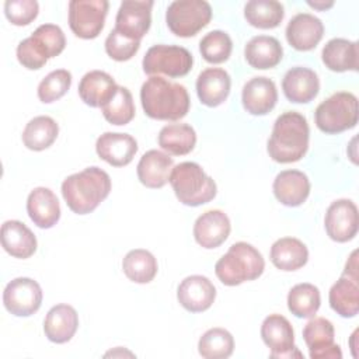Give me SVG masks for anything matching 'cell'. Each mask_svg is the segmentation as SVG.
Segmentation results:
<instances>
[{
	"label": "cell",
	"mask_w": 359,
	"mask_h": 359,
	"mask_svg": "<svg viewBox=\"0 0 359 359\" xmlns=\"http://www.w3.org/2000/svg\"><path fill=\"white\" fill-rule=\"evenodd\" d=\"M140 101L144 114L157 121H178L188 114L191 104L182 84L161 76H150L142 84Z\"/></svg>",
	"instance_id": "obj_1"
},
{
	"label": "cell",
	"mask_w": 359,
	"mask_h": 359,
	"mask_svg": "<svg viewBox=\"0 0 359 359\" xmlns=\"http://www.w3.org/2000/svg\"><path fill=\"white\" fill-rule=\"evenodd\" d=\"M310 129L307 119L296 112L287 111L279 115L268 139V154L276 163H294L304 157L309 149Z\"/></svg>",
	"instance_id": "obj_2"
},
{
	"label": "cell",
	"mask_w": 359,
	"mask_h": 359,
	"mask_svg": "<svg viewBox=\"0 0 359 359\" xmlns=\"http://www.w3.org/2000/svg\"><path fill=\"white\" fill-rule=\"evenodd\" d=\"M111 192V178L100 167H87L80 172L72 174L62 182V195L72 212L87 215Z\"/></svg>",
	"instance_id": "obj_3"
},
{
	"label": "cell",
	"mask_w": 359,
	"mask_h": 359,
	"mask_svg": "<svg viewBox=\"0 0 359 359\" xmlns=\"http://www.w3.org/2000/svg\"><path fill=\"white\" fill-rule=\"evenodd\" d=\"M265 261L261 252L251 244L238 241L216 262L215 273L226 286H237L254 280L262 275Z\"/></svg>",
	"instance_id": "obj_4"
},
{
	"label": "cell",
	"mask_w": 359,
	"mask_h": 359,
	"mask_svg": "<svg viewBox=\"0 0 359 359\" xmlns=\"http://www.w3.org/2000/svg\"><path fill=\"white\" fill-rule=\"evenodd\" d=\"M168 182L177 199L187 206H199L210 202L217 192L216 182L194 161H184L172 167Z\"/></svg>",
	"instance_id": "obj_5"
},
{
	"label": "cell",
	"mask_w": 359,
	"mask_h": 359,
	"mask_svg": "<svg viewBox=\"0 0 359 359\" xmlns=\"http://www.w3.org/2000/svg\"><path fill=\"white\" fill-rule=\"evenodd\" d=\"M65 46L66 38L62 28L55 24H42L18 43L17 59L24 67L38 70L46 65L48 59L60 55Z\"/></svg>",
	"instance_id": "obj_6"
},
{
	"label": "cell",
	"mask_w": 359,
	"mask_h": 359,
	"mask_svg": "<svg viewBox=\"0 0 359 359\" xmlns=\"http://www.w3.org/2000/svg\"><path fill=\"white\" fill-rule=\"evenodd\" d=\"M358 98L352 93L339 91L324 100L314 112L317 128L328 135L352 129L358 123Z\"/></svg>",
	"instance_id": "obj_7"
},
{
	"label": "cell",
	"mask_w": 359,
	"mask_h": 359,
	"mask_svg": "<svg viewBox=\"0 0 359 359\" xmlns=\"http://www.w3.org/2000/svg\"><path fill=\"white\" fill-rule=\"evenodd\" d=\"M212 18V7L205 0H175L165 11L170 31L181 38L196 35Z\"/></svg>",
	"instance_id": "obj_8"
},
{
	"label": "cell",
	"mask_w": 359,
	"mask_h": 359,
	"mask_svg": "<svg viewBox=\"0 0 359 359\" xmlns=\"http://www.w3.org/2000/svg\"><path fill=\"white\" fill-rule=\"evenodd\" d=\"M194 65L191 52L178 45H154L142 62L143 72L149 76L165 74L168 77L187 76Z\"/></svg>",
	"instance_id": "obj_9"
},
{
	"label": "cell",
	"mask_w": 359,
	"mask_h": 359,
	"mask_svg": "<svg viewBox=\"0 0 359 359\" xmlns=\"http://www.w3.org/2000/svg\"><path fill=\"white\" fill-rule=\"evenodd\" d=\"M109 3L107 0H72L69 3V27L81 39L97 38L105 24Z\"/></svg>",
	"instance_id": "obj_10"
},
{
	"label": "cell",
	"mask_w": 359,
	"mask_h": 359,
	"mask_svg": "<svg viewBox=\"0 0 359 359\" xmlns=\"http://www.w3.org/2000/svg\"><path fill=\"white\" fill-rule=\"evenodd\" d=\"M3 303L6 310L13 316H32L42 304V289L31 278H15L4 287Z\"/></svg>",
	"instance_id": "obj_11"
},
{
	"label": "cell",
	"mask_w": 359,
	"mask_h": 359,
	"mask_svg": "<svg viewBox=\"0 0 359 359\" xmlns=\"http://www.w3.org/2000/svg\"><path fill=\"white\" fill-rule=\"evenodd\" d=\"M261 338L271 349V358H303L294 346V332L289 320L280 314H269L261 325Z\"/></svg>",
	"instance_id": "obj_12"
},
{
	"label": "cell",
	"mask_w": 359,
	"mask_h": 359,
	"mask_svg": "<svg viewBox=\"0 0 359 359\" xmlns=\"http://www.w3.org/2000/svg\"><path fill=\"white\" fill-rule=\"evenodd\" d=\"M151 0H125L115 18V29L135 41H140L151 24Z\"/></svg>",
	"instance_id": "obj_13"
},
{
	"label": "cell",
	"mask_w": 359,
	"mask_h": 359,
	"mask_svg": "<svg viewBox=\"0 0 359 359\" xmlns=\"http://www.w3.org/2000/svg\"><path fill=\"white\" fill-rule=\"evenodd\" d=\"M334 325L324 317H313L303 328V339L311 359H341V348L334 344Z\"/></svg>",
	"instance_id": "obj_14"
},
{
	"label": "cell",
	"mask_w": 359,
	"mask_h": 359,
	"mask_svg": "<svg viewBox=\"0 0 359 359\" xmlns=\"http://www.w3.org/2000/svg\"><path fill=\"white\" fill-rule=\"evenodd\" d=\"M328 237L337 243L351 241L358 233V208L351 199L334 201L325 213Z\"/></svg>",
	"instance_id": "obj_15"
},
{
	"label": "cell",
	"mask_w": 359,
	"mask_h": 359,
	"mask_svg": "<svg viewBox=\"0 0 359 359\" xmlns=\"http://www.w3.org/2000/svg\"><path fill=\"white\" fill-rule=\"evenodd\" d=\"M177 299L185 310L191 313H202L213 304L216 299V287L206 276L191 275L180 283Z\"/></svg>",
	"instance_id": "obj_16"
},
{
	"label": "cell",
	"mask_w": 359,
	"mask_h": 359,
	"mask_svg": "<svg viewBox=\"0 0 359 359\" xmlns=\"http://www.w3.org/2000/svg\"><path fill=\"white\" fill-rule=\"evenodd\" d=\"M95 151L109 165L123 167L133 160L137 151V142L128 133L105 132L97 139Z\"/></svg>",
	"instance_id": "obj_17"
},
{
	"label": "cell",
	"mask_w": 359,
	"mask_h": 359,
	"mask_svg": "<svg viewBox=\"0 0 359 359\" xmlns=\"http://www.w3.org/2000/svg\"><path fill=\"white\" fill-rule=\"evenodd\" d=\"M230 230L231 226L229 216L219 209H212L206 210L196 219L194 224V237L201 247L212 250L217 248L227 240Z\"/></svg>",
	"instance_id": "obj_18"
},
{
	"label": "cell",
	"mask_w": 359,
	"mask_h": 359,
	"mask_svg": "<svg viewBox=\"0 0 359 359\" xmlns=\"http://www.w3.org/2000/svg\"><path fill=\"white\" fill-rule=\"evenodd\" d=\"M282 90L290 102L307 104L317 97L320 91V80L314 70L296 66L289 69L283 76Z\"/></svg>",
	"instance_id": "obj_19"
},
{
	"label": "cell",
	"mask_w": 359,
	"mask_h": 359,
	"mask_svg": "<svg viewBox=\"0 0 359 359\" xmlns=\"http://www.w3.org/2000/svg\"><path fill=\"white\" fill-rule=\"evenodd\" d=\"M285 34L289 45L296 50H311L321 41L324 25L313 14L300 13L287 22Z\"/></svg>",
	"instance_id": "obj_20"
},
{
	"label": "cell",
	"mask_w": 359,
	"mask_h": 359,
	"mask_svg": "<svg viewBox=\"0 0 359 359\" xmlns=\"http://www.w3.org/2000/svg\"><path fill=\"white\" fill-rule=\"evenodd\" d=\"M244 109L251 115H266L273 109L278 101L275 83L264 76L248 80L241 93Z\"/></svg>",
	"instance_id": "obj_21"
},
{
	"label": "cell",
	"mask_w": 359,
	"mask_h": 359,
	"mask_svg": "<svg viewBox=\"0 0 359 359\" xmlns=\"http://www.w3.org/2000/svg\"><path fill=\"white\" fill-rule=\"evenodd\" d=\"M231 87V79L224 69L209 67L199 73L196 79V94L199 101L206 107H219L223 104Z\"/></svg>",
	"instance_id": "obj_22"
},
{
	"label": "cell",
	"mask_w": 359,
	"mask_h": 359,
	"mask_svg": "<svg viewBox=\"0 0 359 359\" xmlns=\"http://www.w3.org/2000/svg\"><path fill=\"white\" fill-rule=\"evenodd\" d=\"M273 195L285 206H300L310 194L309 177L299 170L280 171L273 180Z\"/></svg>",
	"instance_id": "obj_23"
},
{
	"label": "cell",
	"mask_w": 359,
	"mask_h": 359,
	"mask_svg": "<svg viewBox=\"0 0 359 359\" xmlns=\"http://www.w3.org/2000/svg\"><path fill=\"white\" fill-rule=\"evenodd\" d=\"M29 219L41 229L53 227L60 219V205L56 195L45 187L34 188L27 199Z\"/></svg>",
	"instance_id": "obj_24"
},
{
	"label": "cell",
	"mask_w": 359,
	"mask_h": 359,
	"mask_svg": "<svg viewBox=\"0 0 359 359\" xmlns=\"http://www.w3.org/2000/svg\"><path fill=\"white\" fill-rule=\"evenodd\" d=\"M79 328V314L70 304L53 306L45 320L43 332L50 342L65 344L70 341Z\"/></svg>",
	"instance_id": "obj_25"
},
{
	"label": "cell",
	"mask_w": 359,
	"mask_h": 359,
	"mask_svg": "<svg viewBox=\"0 0 359 359\" xmlns=\"http://www.w3.org/2000/svg\"><path fill=\"white\" fill-rule=\"evenodd\" d=\"M172 165L174 161L168 154L160 150H149L137 163V178L147 188H163L170 180Z\"/></svg>",
	"instance_id": "obj_26"
},
{
	"label": "cell",
	"mask_w": 359,
	"mask_h": 359,
	"mask_svg": "<svg viewBox=\"0 0 359 359\" xmlns=\"http://www.w3.org/2000/svg\"><path fill=\"white\" fill-rule=\"evenodd\" d=\"M244 57L251 67L266 70L279 65L283 57V48L273 36L257 35L247 42Z\"/></svg>",
	"instance_id": "obj_27"
},
{
	"label": "cell",
	"mask_w": 359,
	"mask_h": 359,
	"mask_svg": "<svg viewBox=\"0 0 359 359\" xmlns=\"http://www.w3.org/2000/svg\"><path fill=\"white\" fill-rule=\"evenodd\" d=\"M115 80L102 70L86 73L79 83V95L81 101L93 108H101L116 91Z\"/></svg>",
	"instance_id": "obj_28"
},
{
	"label": "cell",
	"mask_w": 359,
	"mask_h": 359,
	"mask_svg": "<svg viewBox=\"0 0 359 359\" xmlns=\"http://www.w3.org/2000/svg\"><path fill=\"white\" fill-rule=\"evenodd\" d=\"M1 245L11 257L25 259L36 251V238L22 222L7 220L1 224Z\"/></svg>",
	"instance_id": "obj_29"
},
{
	"label": "cell",
	"mask_w": 359,
	"mask_h": 359,
	"mask_svg": "<svg viewBox=\"0 0 359 359\" xmlns=\"http://www.w3.org/2000/svg\"><path fill=\"white\" fill-rule=\"evenodd\" d=\"M321 59L325 67L332 72H356L359 66V49L358 42L344 38L330 39L321 52Z\"/></svg>",
	"instance_id": "obj_30"
},
{
	"label": "cell",
	"mask_w": 359,
	"mask_h": 359,
	"mask_svg": "<svg viewBox=\"0 0 359 359\" xmlns=\"http://www.w3.org/2000/svg\"><path fill=\"white\" fill-rule=\"evenodd\" d=\"M359 278L342 273L331 286L328 300L331 309L344 318H352L359 311Z\"/></svg>",
	"instance_id": "obj_31"
},
{
	"label": "cell",
	"mask_w": 359,
	"mask_h": 359,
	"mask_svg": "<svg viewBox=\"0 0 359 359\" xmlns=\"http://www.w3.org/2000/svg\"><path fill=\"white\" fill-rule=\"evenodd\" d=\"M269 258L280 271H297L307 264L309 250L299 238L282 237L272 244Z\"/></svg>",
	"instance_id": "obj_32"
},
{
	"label": "cell",
	"mask_w": 359,
	"mask_h": 359,
	"mask_svg": "<svg viewBox=\"0 0 359 359\" xmlns=\"http://www.w3.org/2000/svg\"><path fill=\"white\" fill-rule=\"evenodd\" d=\"M195 144L196 133L188 123H168L158 133V146L172 156H185Z\"/></svg>",
	"instance_id": "obj_33"
},
{
	"label": "cell",
	"mask_w": 359,
	"mask_h": 359,
	"mask_svg": "<svg viewBox=\"0 0 359 359\" xmlns=\"http://www.w3.org/2000/svg\"><path fill=\"white\" fill-rule=\"evenodd\" d=\"M57 133L59 126L53 118L46 115L35 116L24 128L22 143L29 150L42 151L53 144Z\"/></svg>",
	"instance_id": "obj_34"
},
{
	"label": "cell",
	"mask_w": 359,
	"mask_h": 359,
	"mask_svg": "<svg viewBox=\"0 0 359 359\" xmlns=\"http://www.w3.org/2000/svg\"><path fill=\"white\" fill-rule=\"evenodd\" d=\"M247 22L259 29L276 28L283 17V6L276 0H251L244 6Z\"/></svg>",
	"instance_id": "obj_35"
},
{
	"label": "cell",
	"mask_w": 359,
	"mask_h": 359,
	"mask_svg": "<svg viewBox=\"0 0 359 359\" xmlns=\"http://www.w3.org/2000/svg\"><path fill=\"white\" fill-rule=\"evenodd\" d=\"M122 269L126 278L135 283H149L157 273V259L154 255L143 248L130 250L123 261Z\"/></svg>",
	"instance_id": "obj_36"
},
{
	"label": "cell",
	"mask_w": 359,
	"mask_h": 359,
	"mask_svg": "<svg viewBox=\"0 0 359 359\" xmlns=\"http://www.w3.org/2000/svg\"><path fill=\"white\" fill-rule=\"evenodd\" d=\"M320 303V290L311 283H297L287 293V309L299 318L314 317Z\"/></svg>",
	"instance_id": "obj_37"
},
{
	"label": "cell",
	"mask_w": 359,
	"mask_h": 359,
	"mask_svg": "<svg viewBox=\"0 0 359 359\" xmlns=\"http://www.w3.org/2000/svg\"><path fill=\"white\" fill-rule=\"evenodd\" d=\"M198 351L206 359H226L234 351L233 335L220 327L210 328L199 338Z\"/></svg>",
	"instance_id": "obj_38"
},
{
	"label": "cell",
	"mask_w": 359,
	"mask_h": 359,
	"mask_svg": "<svg viewBox=\"0 0 359 359\" xmlns=\"http://www.w3.org/2000/svg\"><path fill=\"white\" fill-rule=\"evenodd\" d=\"M104 118L112 125H126L135 118V104L130 91L118 86L115 94L101 107Z\"/></svg>",
	"instance_id": "obj_39"
},
{
	"label": "cell",
	"mask_w": 359,
	"mask_h": 359,
	"mask_svg": "<svg viewBox=\"0 0 359 359\" xmlns=\"http://www.w3.org/2000/svg\"><path fill=\"white\" fill-rule=\"evenodd\" d=\"M233 49V42L229 34L220 29L208 32L199 42V52L208 63H223L226 62Z\"/></svg>",
	"instance_id": "obj_40"
},
{
	"label": "cell",
	"mask_w": 359,
	"mask_h": 359,
	"mask_svg": "<svg viewBox=\"0 0 359 359\" xmlns=\"http://www.w3.org/2000/svg\"><path fill=\"white\" fill-rule=\"evenodd\" d=\"M72 86V73L66 69H57L45 76L38 86V98L43 104H50L62 98Z\"/></svg>",
	"instance_id": "obj_41"
},
{
	"label": "cell",
	"mask_w": 359,
	"mask_h": 359,
	"mask_svg": "<svg viewBox=\"0 0 359 359\" xmlns=\"http://www.w3.org/2000/svg\"><path fill=\"white\" fill-rule=\"evenodd\" d=\"M140 48V41L130 39L119 34L115 28L108 34L105 39L107 55L116 62H126L132 59Z\"/></svg>",
	"instance_id": "obj_42"
},
{
	"label": "cell",
	"mask_w": 359,
	"mask_h": 359,
	"mask_svg": "<svg viewBox=\"0 0 359 359\" xmlns=\"http://www.w3.org/2000/svg\"><path fill=\"white\" fill-rule=\"evenodd\" d=\"M38 11L39 6L35 0H7L4 3L7 20L17 27L31 24L36 18Z\"/></svg>",
	"instance_id": "obj_43"
},
{
	"label": "cell",
	"mask_w": 359,
	"mask_h": 359,
	"mask_svg": "<svg viewBox=\"0 0 359 359\" xmlns=\"http://www.w3.org/2000/svg\"><path fill=\"white\" fill-rule=\"evenodd\" d=\"M307 4L310 6V7H313V8H316V10H327V8H331L332 6H334V3L332 1H328V3H325V1H307Z\"/></svg>",
	"instance_id": "obj_44"
},
{
	"label": "cell",
	"mask_w": 359,
	"mask_h": 359,
	"mask_svg": "<svg viewBox=\"0 0 359 359\" xmlns=\"http://www.w3.org/2000/svg\"><path fill=\"white\" fill-rule=\"evenodd\" d=\"M356 334H358V330H356V331H355V332H353V334H352V341H353V339H355V337H356ZM351 348H352V353H353V356H355V358H356V355H355V344H351Z\"/></svg>",
	"instance_id": "obj_45"
}]
</instances>
